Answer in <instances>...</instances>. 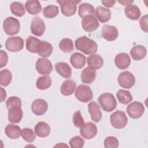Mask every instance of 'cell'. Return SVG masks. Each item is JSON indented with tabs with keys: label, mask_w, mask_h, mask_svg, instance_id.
<instances>
[{
	"label": "cell",
	"mask_w": 148,
	"mask_h": 148,
	"mask_svg": "<svg viewBox=\"0 0 148 148\" xmlns=\"http://www.w3.org/2000/svg\"><path fill=\"white\" fill-rule=\"evenodd\" d=\"M75 47L77 50L86 55L93 54L98 50L97 43L94 40L86 36H80L76 39L75 40Z\"/></svg>",
	"instance_id": "1"
},
{
	"label": "cell",
	"mask_w": 148,
	"mask_h": 148,
	"mask_svg": "<svg viewBox=\"0 0 148 148\" xmlns=\"http://www.w3.org/2000/svg\"><path fill=\"white\" fill-rule=\"evenodd\" d=\"M88 110L91 119L95 123L99 122L102 114L98 105L95 101L90 102L88 105Z\"/></svg>",
	"instance_id": "17"
},
{
	"label": "cell",
	"mask_w": 148,
	"mask_h": 148,
	"mask_svg": "<svg viewBox=\"0 0 148 148\" xmlns=\"http://www.w3.org/2000/svg\"><path fill=\"white\" fill-rule=\"evenodd\" d=\"M124 13L127 17L132 20H138L141 14L139 8L134 4H130L124 8Z\"/></svg>",
	"instance_id": "24"
},
{
	"label": "cell",
	"mask_w": 148,
	"mask_h": 148,
	"mask_svg": "<svg viewBox=\"0 0 148 148\" xmlns=\"http://www.w3.org/2000/svg\"><path fill=\"white\" fill-rule=\"evenodd\" d=\"M49 108L47 102L40 98L35 99L31 105L32 112L37 116L43 115Z\"/></svg>",
	"instance_id": "15"
},
{
	"label": "cell",
	"mask_w": 148,
	"mask_h": 148,
	"mask_svg": "<svg viewBox=\"0 0 148 148\" xmlns=\"http://www.w3.org/2000/svg\"><path fill=\"white\" fill-rule=\"evenodd\" d=\"M3 28L8 35H14L20 31V21L13 17H8L3 21Z\"/></svg>",
	"instance_id": "4"
},
{
	"label": "cell",
	"mask_w": 148,
	"mask_h": 148,
	"mask_svg": "<svg viewBox=\"0 0 148 148\" xmlns=\"http://www.w3.org/2000/svg\"><path fill=\"white\" fill-rule=\"evenodd\" d=\"M146 49L142 45H136L130 51L131 56L135 61H140L146 57Z\"/></svg>",
	"instance_id": "28"
},
{
	"label": "cell",
	"mask_w": 148,
	"mask_h": 148,
	"mask_svg": "<svg viewBox=\"0 0 148 148\" xmlns=\"http://www.w3.org/2000/svg\"><path fill=\"white\" fill-rule=\"evenodd\" d=\"M51 79L50 76L45 75L40 76L36 80V86L41 90H44L49 88L51 85Z\"/></svg>",
	"instance_id": "34"
},
{
	"label": "cell",
	"mask_w": 148,
	"mask_h": 148,
	"mask_svg": "<svg viewBox=\"0 0 148 148\" xmlns=\"http://www.w3.org/2000/svg\"><path fill=\"white\" fill-rule=\"evenodd\" d=\"M98 130L96 125L92 122H87L80 130V134L82 137L87 139L94 138L97 134Z\"/></svg>",
	"instance_id": "13"
},
{
	"label": "cell",
	"mask_w": 148,
	"mask_h": 148,
	"mask_svg": "<svg viewBox=\"0 0 148 148\" xmlns=\"http://www.w3.org/2000/svg\"><path fill=\"white\" fill-rule=\"evenodd\" d=\"M25 8L27 12L32 15L39 14L42 10V6L39 1L36 0H29L26 1Z\"/></svg>",
	"instance_id": "29"
},
{
	"label": "cell",
	"mask_w": 148,
	"mask_h": 148,
	"mask_svg": "<svg viewBox=\"0 0 148 148\" xmlns=\"http://www.w3.org/2000/svg\"><path fill=\"white\" fill-rule=\"evenodd\" d=\"M84 140L79 136H75L71 139L69 142L72 148H82L84 145Z\"/></svg>",
	"instance_id": "41"
},
{
	"label": "cell",
	"mask_w": 148,
	"mask_h": 148,
	"mask_svg": "<svg viewBox=\"0 0 148 148\" xmlns=\"http://www.w3.org/2000/svg\"><path fill=\"white\" fill-rule=\"evenodd\" d=\"M147 19H148V16H147V14H146L142 17V18H140V21H139L140 26L142 30L143 31L146 33H147L148 32Z\"/></svg>",
	"instance_id": "44"
},
{
	"label": "cell",
	"mask_w": 148,
	"mask_h": 148,
	"mask_svg": "<svg viewBox=\"0 0 148 148\" xmlns=\"http://www.w3.org/2000/svg\"><path fill=\"white\" fill-rule=\"evenodd\" d=\"M98 101L102 110L107 112L114 110L117 105L114 96L110 92H105L101 94L98 97Z\"/></svg>",
	"instance_id": "2"
},
{
	"label": "cell",
	"mask_w": 148,
	"mask_h": 148,
	"mask_svg": "<svg viewBox=\"0 0 148 148\" xmlns=\"http://www.w3.org/2000/svg\"><path fill=\"white\" fill-rule=\"evenodd\" d=\"M86 57L80 53L75 52L73 53L70 58L71 65L76 69L82 68L86 64Z\"/></svg>",
	"instance_id": "21"
},
{
	"label": "cell",
	"mask_w": 148,
	"mask_h": 148,
	"mask_svg": "<svg viewBox=\"0 0 148 148\" xmlns=\"http://www.w3.org/2000/svg\"><path fill=\"white\" fill-rule=\"evenodd\" d=\"M76 88V82L73 80L68 79L65 80L62 83L60 87V91L62 95L69 96L73 94Z\"/></svg>",
	"instance_id": "23"
},
{
	"label": "cell",
	"mask_w": 148,
	"mask_h": 148,
	"mask_svg": "<svg viewBox=\"0 0 148 148\" xmlns=\"http://www.w3.org/2000/svg\"><path fill=\"white\" fill-rule=\"evenodd\" d=\"M103 144L106 148H117L119 145L118 139L113 136L106 137L104 140Z\"/></svg>",
	"instance_id": "40"
},
{
	"label": "cell",
	"mask_w": 148,
	"mask_h": 148,
	"mask_svg": "<svg viewBox=\"0 0 148 148\" xmlns=\"http://www.w3.org/2000/svg\"><path fill=\"white\" fill-rule=\"evenodd\" d=\"M0 84L2 86H8L12 80V72L8 69L1 70L0 72Z\"/></svg>",
	"instance_id": "38"
},
{
	"label": "cell",
	"mask_w": 148,
	"mask_h": 148,
	"mask_svg": "<svg viewBox=\"0 0 148 148\" xmlns=\"http://www.w3.org/2000/svg\"><path fill=\"white\" fill-rule=\"evenodd\" d=\"M55 69L61 76L70 78L72 76V69L66 62H58L55 64Z\"/></svg>",
	"instance_id": "19"
},
{
	"label": "cell",
	"mask_w": 148,
	"mask_h": 148,
	"mask_svg": "<svg viewBox=\"0 0 148 148\" xmlns=\"http://www.w3.org/2000/svg\"><path fill=\"white\" fill-rule=\"evenodd\" d=\"M75 97L82 102H88L93 98V93L90 86L85 84H80L76 88Z\"/></svg>",
	"instance_id": "6"
},
{
	"label": "cell",
	"mask_w": 148,
	"mask_h": 148,
	"mask_svg": "<svg viewBox=\"0 0 148 148\" xmlns=\"http://www.w3.org/2000/svg\"><path fill=\"white\" fill-rule=\"evenodd\" d=\"M35 134L40 138H45L49 135L50 133V127L49 125L44 121L38 123L34 128Z\"/></svg>",
	"instance_id": "25"
},
{
	"label": "cell",
	"mask_w": 148,
	"mask_h": 148,
	"mask_svg": "<svg viewBox=\"0 0 148 148\" xmlns=\"http://www.w3.org/2000/svg\"><path fill=\"white\" fill-rule=\"evenodd\" d=\"M23 139L28 143H31L35 139V134L31 128H24L21 130V135Z\"/></svg>",
	"instance_id": "39"
},
{
	"label": "cell",
	"mask_w": 148,
	"mask_h": 148,
	"mask_svg": "<svg viewBox=\"0 0 148 148\" xmlns=\"http://www.w3.org/2000/svg\"><path fill=\"white\" fill-rule=\"evenodd\" d=\"M59 49L65 53H71L73 51L74 47L72 39L65 38L61 39L58 45Z\"/></svg>",
	"instance_id": "35"
},
{
	"label": "cell",
	"mask_w": 148,
	"mask_h": 148,
	"mask_svg": "<svg viewBox=\"0 0 148 148\" xmlns=\"http://www.w3.org/2000/svg\"><path fill=\"white\" fill-rule=\"evenodd\" d=\"M87 65L88 67L94 69H99L103 65V60L99 55L97 54H93L89 56L87 58Z\"/></svg>",
	"instance_id": "27"
},
{
	"label": "cell",
	"mask_w": 148,
	"mask_h": 148,
	"mask_svg": "<svg viewBox=\"0 0 148 148\" xmlns=\"http://www.w3.org/2000/svg\"><path fill=\"white\" fill-rule=\"evenodd\" d=\"M45 29V22L40 17L36 16L32 18L31 23V31L32 34L37 36H40L44 34Z\"/></svg>",
	"instance_id": "12"
},
{
	"label": "cell",
	"mask_w": 148,
	"mask_h": 148,
	"mask_svg": "<svg viewBox=\"0 0 148 148\" xmlns=\"http://www.w3.org/2000/svg\"><path fill=\"white\" fill-rule=\"evenodd\" d=\"M40 42L41 40L39 39L32 36H29L25 40L27 50L32 53H38Z\"/></svg>",
	"instance_id": "30"
},
{
	"label": "cell",
	"mask_w": 148,
	"mask_h": 148,
	"mask_svg": "<svg viewBox=\"0 0 148 148\" xmlns=\"http://www.w3.org/2000/svg\"><path fill=\"white\" fill-rule=\"evenodd\" d=\"M116 96L120 103L124 105L129 103L133 99L132 94L130 91L123 89H120L117 91Z\"/></svg>",
	"instance_id": "33"
},
{
	"label": "cell",
	"mask_w": 148,
	"mask_h": 148,
	"mask_svg": "<svg viewBox=\"0 0 148 148\" xmlns=\"http://www.w3.org/2000/svg\"><path fill=\"white\" fill-rule=\"evenodd\" d=\"M12 13L17 17H22L25 13L23 5L19 2H13L10 6Z\"/></svg>",
	"instance_id": "37"
},
{
	"label": "cell",
	"mask_w": 148,
	"mask_h": 148,
	"mask_svg": "<svg viewBox=\"0 0 148 148\" xmlns=\"http://www.w3.org/2000/svg\"><path fill=\"white\" fill-rule=\"evenodd\" d=\"M82 26L85 31L91 32L96 30L99 27V24L96 17L91 14L82 18Z\"/></svg>",
	"instance_id": "11"
},
{
	"label": "cell",
	"mask_w": 148,
	"mask_h": 148,
	"mask_svg": "<svg viewBox=\"0 0 148 148\" xmlns=\"http://www.w3.org/2000/svg\"><path fill=\"white\" fill-rule=\"evenodd\" d=\"M131 64V58L125 53H119L114 58V64L120 69H125Z\"/></svg>",
	"instance_id": "16"
},
{
	"label": "cell",
	"mask_w": 148,
	"mask_h": 148,
	"mask_svg": "<svg viewBox=\"0 0 148 148\" xmlns=\"http://www.w3.org/2000/svg\"><path fill=\"white\" fill-rule=\"evenodd\" d=\"M95 14L96 18L101 23H105L108 22L111 18V12L109 9L99 6L96 8Z\"/></svg>",
	"instance_id": "20"
},
{
	"label": "cell",
	"mask_w": 148,
	"mask_h": 148,
	"mask_svg": "<svg viewBox=\"0 0 148 148\" xmlns=\"http://www.w3.org/2000/svg\"><path fill=\"white\" fill-rule=\"evenodd\" d=\"M21 105L22 103L21 99L18 97L16 96L9 97L6 102V106L8 109H9L10 108L15 106H18L21 108Z\"/></svg>",
	"instance_id": "42"
},
{
	"label": "cell",
	"mask_w": 148,
	"mask_h": 148,
	"mask_svg": "<svg viewBox=\"0 0 148 148\" xmlns=\"http://www.w3.org/2000/svg\"><path fill=\"white\" fill-rule=\"evenodd\" d=\"M6 49L10 52H18L24 47V40L20 36L9 37L5 42Z\"/></svg>",
	"instance_id": "9"
},
{
	"label": "cell",
	"mask_w": 148,
	"mask_h": 148,
	"mask_svg": "<svg viewBox=\"0 0 148 148\" xmlns=\"http://www.w3.org/2000/svg\"><path fill=\"white\" fill-rule=\"evenodd\" d=\"M118 30L114 25L106 24L102 28L101 35L103 38L108 41H114L118 37Z\"/></svg>",
	"instance_id": "14"
},
{
	"label": "cell",
	"mask_w": 148,
	"mask_h": 148,
	"mask_svg": "<svg viewBox=\"0 0 148 148\" xmlns=\"http://www.w3.org/2000/svg\"><path fill=\"white\" fill-rule=\"evenodd\" d=\"M53 51V48L51 43L47 41L42 40L40 42L38 54L39 56L43 58H46L49 57Z\"/></svg>",
	"instance_id": "31"
},
{
	"label": "cell",
	"mask_w": 148,
	"mask_h": 148,
	"mask_svg": "<svg viewBox=\"0 0 148 148\" xmlns=\"http://www.w3.org/2000/svg\"><path fill=\"white\" fill-rule=\"evenodd\" d=\"M36 71L44 75H49L53 71V65L50 61L46 58H39L35 64Z\"/></svg>",
	"instance_id": "10"
},
{
	"label": "cell",
	"mask_w": 148,
	"mask_h": 148,
	"mask_svg": "<svg viewBox=\"0 0 148 148\" xmlns=\"http://www.w3.org/2000/svg\"><path fill=\"white\" fill-rule=\"evenodd\" d=\"M8 120L10 122L17 124L20 122L23 116V112L21 107L15 106L8 109Z\"/></svg>",
	"instance_id": "18"
},
{
	"label": "cell",
	"mask_w": 148,
	"mask_h": 148,
	"mask_svg": "<svg viewBox=\"0 0 148 148\" xmlns=\"http://www.w3.org/2000/svg\"><path fill=\"white\" fill-rule=\"evenodd\" d=\"M6 135L12 139H16L21 135V130L19 126L13 124H8L5 128Z\"/></svg>",
	"instance_id": "26"
},
{
	"label": "cell",
	"mask_w": 148,
	"mask_h": 148,
	"mask_svg": "<svg viewBox=\"0 0 148 148\" xmlns=\"http://www.w3.org/2000/svg\"><path fill=\"white\" fill-rule=\"evenodd\" d=\"M59 13V8L58 6L50 5L46 6L43 10V14L45 17L47 18H53Z\"/></svg>",
	"instance_id": "36"
},
{
	"label": "cell",
	"mask_w": 148,
	"mask_h": 148,
	"mask_svg": "<svg viewBox=\"0 0 148 148\" xmlns=\"http://www.w3.org/2000/svg\"><path fill=\"white\" fill-rule=\"evenodd\" d=\"M96 78V71L88 66L84 68L81 72V80L83 83L91 84Z\"/></svg>",
	"instance_id": "22"
},
{
	"label": "cell",
	"mask_w": 148,
	"mask_h": 148,
	"mask_svg": "<svg viewBox=\"0 0 148 148\" xmlns=\"http://www.w3.org/2000/svg\"><path fill=\"white\" fill-rule=\"evenodd\" d=\"M101 2L106 8H111L116 3V1H112V0L101 1Z\"/></svg>",
	"instance_id": "46"
},
{
	"label": "cell",
	"mask_w": 148,
	"mask_h": 148,
	"mask_svg": "<svg viewBox=\"0 0 148 148\" xmlns=\"http://www.w3.org/2000/svg\"><path fill=\"white\" fill-rule=\"evenodd\" d=\"M57 146H60V147H65V146H66V147H68V145H65V144H64V143H58V144L55 145L54 147H57Z\"/></svg>",
	"instance_id": "49"
},
{
	"label": "cell",
	"mask_w": 148,
	"mask_h": 148,
	"mask_svg": "<svg viewBox=\"0 0 148 148\" xmlns=\"http://www.w3.org/2000/svg\"><path fill=\"white\" fill-rule=\"evenodd\" d=\"M126 111L131 118L137 119L140 118L143 114L145 107L141 102L134 101L127 106Z\"/></svg>",
	"instance_id": "8"
},
{
	"label": "cell",
	"mask_w": 148,
	"mask_h": 148,
	"mask_svg": "<svg viewBox=\"0 0 148 148\" xmlns=\"http://www.w3.org/2000/svg\"><path fill=\"white\" fill-rule=\"evenodd\" d=\"M118 2L121 3L122 5H128L132 4V3L134 2V1H119Z\"/></svg>",
	"instance_id": "48"
},
{
	"label": "cell",
	"mask_w": 148,
	"mask_h": 148,
	"mask_svg": "<svg viewBox=\"0 0 148 148\" xmlns=\"http://www.w3.org/2000/svg\"><path fill=\"white\" fill-rule=\"evenodd\" d=\"M0 90H1V102H2L6 98V91L2 87H0Z\"/></svg>",
	"instance_id": "47"
},
{
	"label": "cell",
	"mask_w": 148,
	"mask_h": 148,
	"mask_svg": "<svg viewBox=\"0 0 148 148\" xmlns=\"http://www.w3.org/2000/svg\"><path fill=\"white\" fill-rule=\"evenodd\" d=\"M80 1L76 0H60L57 2L61 6V13L66 17H70L75 14L77 9V4Z\"/></svg>",
	"instance_id": "5"
},
{
	"label": "cell",
	"mask_w": 148,
	"mask_h": 148,
	"mask_svg": "<svg viewBox=\"0 0 148 148\" xmlns=\"http://www.w3.org/2000/svg\"><path fill=\"white\" fill-rule=\"evenodd\" d=\"M73 123L76 127H82L84 124V119L79 110L75 112L73 115Z\"/></svg>",
	"instance_id": "43"
},
{
	"label": "cell",
	"mask_w": 148,
	"mask_h": 148,
	"mask_svg": "<svg viewBox=\"0 0 148 148\" xmlns=\"http://www.w3.org/2000/svg\"><path fill=\"white\" fill-rule=\"evenodd\" d=\"M119 86L123 88H131L135 83V77L130 71H124L121 72L117 78Z\"/></svg>",
	"instance_id": "7"
},
{
	"label": "cell",
	"mask_w": 148,
	"mask_h": 148,
	"mask_svg": "<svg viewBox=\"0 0 148 148\" xmlns=\"http://www.w3.org/2000/svg\"><path fill=\"white\" fill-rule=\"evenodd\" d=\"M94 12V8L90 3H82L79 6L78 15L81 18H83L88 15H93Z\"/></svg>",
	"instance_id": "32"
},
{
	"label": "cell",
	"mask_w": 148,
	"mask_h": 148,
	"mask_svg": "<svg viewBox=\"0 0 148 148\" xmlns=\"http://www.w3.org/2000/svg\"><path fill=\"white\" fill-rule=\"evenodd\" d=\"M110 122L113 128L122 129L127 125L128 118L123 111L117 110L110 115Z\"/></svg>",
	"instance_id": "3"
},
{
	"label": "cell",
	"mask_w": 148,
	"mask_h": 148,
	"mask_svg": "<svg viewBox=\"0 0 148 148\" xmlns=\"http://www.w3.org/2000/svg\"><path fill=\"white\" fill-rule=\"evenodd\" d=\"M0 68H2L6 65L8 61V56L6 51L3 50H0Z\"/></svg>",
	"instance_id": "45"
}]
</instances>
